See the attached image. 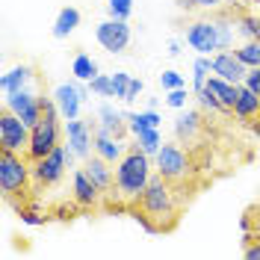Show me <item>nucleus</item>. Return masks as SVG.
<instances>
[{
	"mask_svg": "<svg viewBox=\"0 0 260 260\" xmlns=\"http://www.w3.org/2000/svg\"><path fill=\"white\" fill-rule=\"evenodd\" d=\"M95 154L115 166V162L127 154V148H124V142H121L118 136H113L110 130H104L101 124H98V127H95Z\"/></svg>",
	"mask_w": 260,
	"mask_h": 260,
	"instance_id": "obj_14",
	"label": "nucleus"
},
{
	"mask_svg": "<svg viewBox=\"0 0 260 260\" xmlns=\"http://www.w3.org/2000/svg\"><path fill=\"white\" fill-rule=\"evenodd\" d=\"M186 45L201 53V56H213L219 50V36H216V24L210 21H192L186 30Z\"/></svg>",
	"mask_w": 260,
	"mask_h": 260,
	"instance_id": "obj_12",
	"label": "nucleus"
},
{
	"mask_svg": "<svg viewBox=\"0 0 260 260\" xmlns=\"http://www.w3.org/2000/svg\"><path fill=\"white\" fill-rule=\"evenodd\" d=\"M237 53L248 68H260V42H243L237 48Z\"/></svg>",
	"mask_w": 260,
	"mask_h": 260,
	"instance_id": "obj_29",
	"label": "nucleus"
},
{
	"mask_svg": "<svg viewBox=\"0 0 260 260\" xmlns=\"http://www.w3.org/2000/svg\"><path fill=\"white\" fill-rule=\"evenodd\" d=\"M56 145H62V142H59V121H53V118H42L36 127H30L27 157H30L32 162L42 160V157H48Z\"/></svg>",
	"mask_w": 260,
	"mask_h": 260,
	"instance_id": "obj_7",
	"label": "nucleus"
},
{
	"mask_svg": "<svg viewBox=\"0 0 260 260\" xmlns=\"http://www.w3.org/2000/svg\"><path fill=\"white\" fill-rule=\"evenodd\" d=\"M30 83H32V68L30 65H15L12 71H6L0 77V92L12 95V92H21V89H30Z\"/></svg>",
	"mask_w": 260,
	"mask_h": 260,
	"instance_id": "obj_20",
	"label": "nucleus"
},
{
	"mask_svg": "<svg viewBox=\"0 0 260 260\" xmlns=\"http://www.w3.org/2000/svg\"><path fill=\"white\" fill-rule=\"evenodd\" d=\"M65 145L68 151L74 154V157H92V148H95V130L89 121H83V118H71V121H65Z\"/></svg>",
	"mask_w": 260,
	"mask_h": 260,
	"instance_id": "obj_9",
	"label": "nucleus"
},
{
	"mask_svg": "<svg viewBox=\"0 0 260 260\" xmlns=\"http://www.w3.org/2000/svg\"><path fill=\"white\" fill-rule=\"evenodd\" d=\"M195 98H198V104H201L204 110H210V113H231V110H225V107L219 104V98L213 95V92H207V89H204V92H198Z\"/></svg>",
	"mask_w": 260,
	"mask_h": 260,
	"instance_id": "obj_35",
	"label": "nucleus"
},
{
	"mask_svg": "<svg viewBox=\"0 0 260 260\" xmlns=\"http://www.w3.org/2000/svg\"><path fill=\"white\" fill-rule=\"evenodd\" d=\"M71 186H74V201H77L80 207H95L98 201H101V186L86 175V169H77V172H74Z\"/></svg>",
	"mask_w": 260,
	"mask_h": 260,
	"instance_id": "obj_15",
	"label": "nucleus"
},
{
	"mask_svg": "<svg viewBox=\"0 0 260 260\" xmlns=\"http://www.w3.org/2000/svg\"><path fill=\"white\" fill-rule=\"evenodd\" d=\"M169 183H172V180H166L160 172H157V175H151L145 192L139 198L142 210H145L148 216H154L160 225H162V219H175V210H178V204H175V189H172Z\"/></svg>",
	"mask_w": 260,
	"mask_h": 260,
	"instance_id": "obj_2",
	"label": "nucleus"
},
{
	"mask_svg": "<svg viewBox=\"0 0 260 260\" xmlns=\"http://www.w3.org/2000/svg\"><path fill=\"white\" fill-rule=\"evenodd\" d=\"M254 3H260V0H254Z\"/></svg>",
	"mask_w": 260,
	"mask_h": 260,
	"instance_id": "obj_44",
	"label": "nucleus"
},
{
	"mask_svg": "<svg viewBox=\"0 0 260 260\" xmlns=\"http://www.w3.org/2000/svg\"><path fill=\"white\" fill-rule=\"evenodd\" d=\"M245 86L260 98V68H248V74H245Z\"/></svg>",
	"mask_w": 260,
	"mask_h": 260,
	"instance_id": "obj_38",
	"label": "nucleus"
},
{
	"mask_svg": "<svg viewBox=\"0 0 260 260\" xmlns=\"http://www.w3.org/2000/svg\"><path fill=\"white\" fill-rule=\"evenodd\" d=\"M133 3H136V0H107V12H110V18L127 21V18L133 15Z\"/></svg>",
	"mask_w": 260,
	"mask_h": 260,
	"instance_id": "obj_30",
	"label": "nucleus"
},
{
	"mask_svg": "<svg viewBox=\"0 0 260 260\" xmlns=\"http://www.w3.org/2000/svg\"><path fill=\"white\" fill-rule=\"evenodd\" d=\"M127 115V127L133 136H139V133H145V130H154V127H160V113L157 110H142V113H124Z\"/></svg>",
	"mask_w": 260,
	"mask_h": 260,
	"instance_id": "obj_22",
	"label": "nucleus"
},
{
	"mask_svg": "<svg viewBox=\"0 0 260 260\" xmlns=\"http://www.w3.org/2000/svg\"><path fill=\"white\" fill-rule=\"evenodd\" d=\"M89 92H92V89H89V83H86V80L59 83V86L53 89V101H56V107H59L62 121L80 118V107H83V101H86Z\"/></svg>",
	"mask_w": 260,
	"mask_h": 260,
	"instance_id": "obj_5",
	"label": "nucleus"
},
{
	"mask_svg": "<svg viewBox=\"0 0 260 260\" xmlns=\"http://www.w3.org/2000/svg\"><path fill=\"white\" fill-rule=\"evenodd\" d=\"M237 32L243 42H260V18L257 15H240L237 18Z\"/></svg>",
	"mask_w": 260,
	"mask_h": 260,
	"instance_id": "obj_28",
	"label": "nucleus"
},
{
	"mask_svg": "<svg viewBox=\"0 0 260 260\" xmlns=\"http://www.w3.org/2000/svg\"><path fill=\"white\" fill-rule=\"evenodd\" d=\"M95 39L101 42V48L110 50V53H121V50H127V45H130L127 21H121V18H107V21H101L98 30H95Z\"/></svg>",
	"mask_w": 260,
	"mask_h": 260,
	"instance_id": "obj_10",
	"label": "nucleus"
},
{
	"mask_svg": "<svg viewBox=\"0 0 260 260\" xmlns=\"http://www.w3.org/2000/svg\"><path fill=\"white\" fill-rule=\"evenodd\" d=\"M148 180H151V157L145 151L127 148V154L115 162V195H121L124 201H139Z\"/></svg>",
	"mask_w": 260,
	"mask_h": 260,
	"instance_id": "obj_1",
	"label": "nucleus"
},
{
	"mask_svg": "<svg viewBox=\"0 0 260 260\" xmlns=\"http://www.w3.org/2000/svg\"><path fill=\"white\" fill-rule=\"evenodd\" d=\"M160 86L162 92H172V89H180V86H186V80H183V74H178V71H162L160 74Z\"/></svg>",
	"mask_w": 260,
	"mask_h": 260,
	"instance_id": "obj_34",
	"label": "nucleus"
},
{
	"mask_svg": "<svg viewBox=\"0 0 260 260\" xmlns=\"http://www.w3.org/2000/svg\"><path fill=\"white\" fill-rule=\"evenodd\" d=\"M77 27H80V12H77L74 6H62L59 15H56V21H53V36H56V39H68Z\"/></svg>",
	"mask_w": 260,
	"mask_h": 260,
	"instance_id": "obj_23",
	"label": "nucleus"
},
{
	"mask_svg": "<svg viewBox=\"0 0 260 260\" xmlns=\"http://www.w3.org/2000/svg\"><path fill=\"white\" fill-rule=\"evenodd\" d=\"M234 115L240 118V121H248V118H254L260 115V98L248 89V86H240V95H237V104H234Z\"/></svg>",
	"mask_w": 260,
	"mask_h": 260,
	"instance_id": "obj_21",
	"label": "nucleus"
},
{
	"mask_svg": "<svg viewBox=\"0 0 260 260\" xmlns=\"http://www.w3.org/2000/svg\"><path fill=\"white\" fill-rule=\"evenodd\" d=\"M213 24H216V36H219V50H231L234 36H240L237 32V21L228 15V12H219V15L213 18Z\"/></svg>",
	"mask_w": 260,
	"mask_h": 260,
	"instance_id": "obj_24",
	"label": "nucleus"
},
{
	"mask_svg": "<svg viewBox=\"0 0 260 260\" xmlns=\"http://www.w3.org/2000/svg\"><path fill=\"white\" fill-rule=\"evenodd\" d=\"M178 6H180V9H186V12H189V9H195V6H198V3H195V0H178Z\"/></svg>",
	"mask_w": 260,
	"mask_h": 260,
	"instance_id": "obj_42",
	"label": "nucleus"
},
{
	"mask_svg": "<svg viewBox=\"0 0 260 260\" xmlns=\"http://www.w3.org/2000/svg\"><path fill=\"white\" fill-rule=\"evenodd\" d=\"M142 89H145V83L139 80V77H133V80H130V89H127V98H124V104H133L136 98L142 95Z\"/></svg>",
	"mask_w": 260,
	"mask_h": 260,
	"instance_id": "obj_39",
	"label": "nucleus"
},
{
	"mask_svg": "<svg viewBox=\"0 0 260 260\" xmlns=\"http://www.w3.org/2000/svg\"><path fill=\"white\" fill-rule=\"evenodd\" d=\"M243 254L245 260H260V234H245L243 237Z\"/></svg>",
	"mask_w": 260,
	"mask_h": 260,
	"instance_id": "obj_33",
	"label": "nucleus"
},
{
	"mask_svg": "<svg viewBox=\"0 0 260 260\" xmlns=\"http://www.w3.org/2000/svg\"><path fill=\"white\" fill-rule=\"evenodd\" d=\"M71 74H74V80H92V77H98L101 71H98V62L89 56V53H77L74 56V62H71Z\"/></svg>",
	"mask_w": 260,
	"mask_h": 260,
	"instance_id": "obj_26",
	"label": "nucleus"
},
{
	"mask_svg": "<svg viewBox=\"0 0 260 260\" xmlns=\"http://www.w3.org/2000/svg\"><path fill=\"white\" fill-rule=\"evenodd\" d=\"M225 3H237V0H225Z\"/></svg>",
	"mask_w": 260,
	"mask_h": 260,
	"instance_id": "obj_43",
	"label": "nucleus"
},
{
	"mask_svg": "<svg viewBox=\"0 0 260 260\" xmlns=\"http://www.w3.org/2000/svg\"><path fill=\"white\" fill-rule=\"evenodd\" d=\"M210 74H213V56H201V53H198V59H195V65H192V95L204 92Z\"/></svg>",
	"mask_w": 260,
	"mask_h": 260,
	"instance_id": "obj_25",
	"label": "nucleus"
},
{
	"mask_svg": "<svg viewBox=\"0 0 260 260\" xmlns=\"http://www.w3.org/2000/svg\"><path fill=\"white\" fill-rule=\"evenodd\" d=\"M154 169L160 172L166 180H183L189 172V157L186 151L175 142H162V148L154 154Z\"/></svg>",
	"mask_w": 260,
	"mask_h": 260,
	"instance_id": "obj_6",
	"label": "nucleus"
},
{
	"mask_svg": "<svg viewBox=\"0 0 260 260\" xmlns=\"http://www.w3.org/2000/svg\"><path fill=\"white\" fill-rule=\"evenodd\" d=\"M195 3H198V9H219L225 0H195Z\"/></svg>",
	"mask_w": 260,
	"mask_h": 260,
	"instance_id": "obj_40",
	"label": "nucleus"
},
{
	"mask_svg": "<svg viewBox=\"0 0 260 260\" xmlns=\"http://www.w3.org/2000/svg\"><path fill=\"white\" fill-rule=\"evenodd\" d=\"M240 86H243V83H240ZM240 86H237V83H231V80H225V77H219V74H210L204 89L213 92V95L219 98V104H222L225 110L234 113V104H237V95H240Z\"/></svg>",
	"mask_w": 260,
	"mask_h": 260,
	"instance_id": "obj_17",
	"label": "nucleus"
},
{
	"mask_svg": "<svg viewBox=\"0 0 260 260\" xmlns=\"http://www.w3.org/2000/svg\"><path fill=\"white\" fill-rule=\"evenodd\" d=\"M71 162H74V154L68 151V145H56L48 157H42V160L32 162V180H36L39 186H53V183L62 180L65 169H68Z\"/></svg>",
	"mask_w": 260,
	"mask_h": 260,
	"instance_id": "obj_4",
	"label": "nucleus"
},
{
	"mask_svg": "<svg viewBox=\"0 0 260 260\" xmlns=\"http://www.w3.org/2000/svg\"><path fill=\"white\" fill-rule=\"evenodd\" d=\"M32 178V166L24 162V157L18 151H0V189L6 198L27 192V183Z\"/></svg>",
	"mask_w": 260,
	"mask_h": 260,
	"instance_id": "obj_3",
	"label": "nucleus"
},
{
	"mask_svg": "<svg viewBox=\"0 0 260 260\" xmlns=\"http://www.w3.org/2000/svg\"><path fill=\"white\" fill-rule=\"evenodd\" d=\"M127 148H133V151H145L148 157H154V154H157V151L162 148L160 127H154V130H145V133H139V136H136V142H133V145H127Z\"/></svg>",
	"mask_w": 260,
	"mask_h": 260,
	"instance_id": "obj_27",
	"label": "nucleus"
},
{
	"mask_svg": "<svg viewBox=\"0 0 260 260\" xmlns=\"http://www.w3.org/2000/svg\"><path fill=\"white\" fill-rule=\"evenodd\" d=\"M27 145H30V124H24L12 110L3 107V113H0V148L21 154V151H27Z\"/></svg>",
	"mask_w": 260,
	"mask_h": 260,
	"instance_id": "obj_8",
	"label": "nucleus"
},
{
	"mask_svg": "<svg viewBox=\"0 0 260 260\" xmlns=\"http://www.w3.org/2000/svg\"><path fill=\"white\" fill-rule=\"evenodd\" d=\"M21 222L30 225V228H42L45 225V216H42L39 210H21Z\"/></svg>",
	"mask_w": 260,
	"mask_h": 260,
	"instance_id": "obj_37",
	"label": "nucleus"
},
{
	"mask_svg": "<svg viewBox=\"0 0 260 260\" xmlns=\"http://www.w3.org/2000/svg\"><path fill=\"white\" fill-rule=\"evenodd\" d=\"M89 89L101 98H115L113 95V74H98V77H92L89 80Z\"/></svg>",
	"mask_w": 260,
	"mask_h": 260,
	"instance_id": "obj_31",
	"label": "nucleus"
},
{
	"mask_svg": "<svg viewBox=\"0 0 260 260\" xmlns=\"http://www.w3.org/2000/svg\"><path fill=\"white\" fill-rule=\"evenodd\" d=\"M130 80H133V74H127V71H115V74H113V95L118 98V101H124V98H127Z\"/></svg>",
	"mask_w": 260,
	"mask_h": 260,
	"instance_id": "obj_32",
	"label": "nucleus"
},
{
	"mask_svg": "<svg viewBox=\"0 0 260 260\" xmlns=\"http://www.w3.org/2000/svg\"><path fill=\"white\" fill-rule=\"evenodd\" d=\"M110 166H113V162H107L104 157H98V154L95 157H86V166H83L86 175L101 186V192H110L115 186V169H110Z\"/></svg>",
	"mask_w": 260,
	"mask_h": 260,
	"instance_id": "obj_16",
	"label": "nucleus"
},
{
	"mask_svg": "<svg viewBox=\"0 0 260 260\" xmlns=\"http://www.w3.org/2000/svg\"><path fill=\"white\" fill-rule=\"evenodd\" d=\"M198 130H201V113L183 107V113L175 118V139H178L180 145L183 142H192L195 136H198Z\"/></svg>",
	"mask_w": 260,
	"mask_h": 260,
	"instance_id": "obj_18",
	"label": "nucleus"
},
{
	"mask_svg": "<svg viewBox=\"0 0 260 260\" xmlns=\"http://www.w3.org/2000/svg\"><path fill=\"white\" fill-rule=\"evenodd\" d=\"M169 56H180V42H178V39H172V42H169Z\"/></svg>",
	"mask_w": 260,
	"mask_h": 260,
	"instance_id": "obj_41",
	"label": "nucleus"
},
{
	"mask_svg": "<svg viewBox=\"0 0 260 260\" xmlns=\"http://www.w3.org/2000/svg\"><path fill=\"white\" fill-rule=\"evenodd\" d=\"M98 124H101L104 130H110L113 136H118V139L124 136V130H130L127 127V115L118 113L113 104H101V107H98Z\"/></svg>",
	"mask_w": 260,
	"mask_h": 260,
	"instance_id": "obj_19",
	"label": "nucleus"
},
{
	"mask_svg": "<svg viewBox=\"0 0 260 260\" xmlns=\"http://www.w3.org/2000/svg\"><path fill=\"white\" fill-rule=\"evenodd\" d=\"M213 74H219V77H225V80L240 86V83H245L248 65L240 59L237 50H216L213 53Z\"/></svg>",
	"mask_w": 260,
	"mask_h": 260,
	"instance_id": "obj_13",
	"label": "nucleus"
},
{
	"mask_svg": "<svg viewBox=\"0 0 260 260\" xmlns=\"http://www.w3.org/2000/svg\"><path fill=\"white\" fill-rule=\"evenodd\" d=\"M3 107L12 110V113H15L24 124H30V127H36V124L42 121V101H39V95H32L30 89H21V92L6 95Z\"/></svg>",
	"mask_w": 260,
	"mask_h": 260,
	"instance_id": "obj_11",
	"label": "nucleus"
},
{
	"mask_svg": "<svg viewBox=\"0 0 260 260\" xmlns=\"http://www.w3.org/2000/svg\"><path fill=\"white\" fill-rule=\"evenodd\" d=\"M186 98H189L186 86H180V89H172V92H166V104H169L172 110H183V107H186Z\"/></svg>",
	"mask_w": 260,
	"mask_h": 260,
	"instance_id": "obj_36",
	"label": "nucleus"
}]
</instances>
